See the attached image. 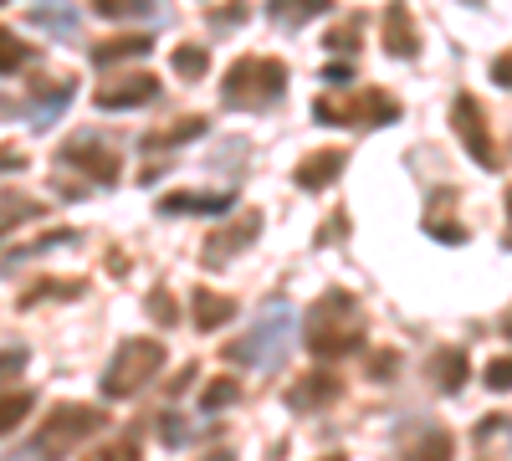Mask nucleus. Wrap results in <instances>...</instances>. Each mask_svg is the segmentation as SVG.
Returning a JSON list of instances; mask_svg holds the SVG:
<instances>
[{"label": "nucleus", "mask_w": 512, "mask_h": 461, "mask_svg": "<svg viewBox=\"0 0 512 461\" xmlns=\"http://www.w3.org/2000/svg\"><path fill=\"white\" fill-rule=\"evenodd\" d=\"M41 298H82V282H41L36 292H26V298H21V308H31V303H41Z\"/></svg>", "instance_id": "nucleus-30"}, {"label": "nucleus", "mask_w": 512, "mask_h": 461, "mask_svg": "<svg viewBox=\"0 0 512 461\" xmlns=\"http://www.w3.org/2000/svg\"><path fill=\"white\" fill-rule=\"evenodd\" d=\"M451 129H456V139H461V149L472 154L487 175H497L502 170V154H497V139H492V129H487V108L472 98V93H456V103H451Z\"/></svg>", "instance_id": "nucleus-7"}, {"label": "nucleus", "mask_w": 512, "mask_h": 461, "mask_svg": "<svg viewBox=\"0 0 512 461\" xmlns=\"http://www.w3.org/2000/svg\"><path fill=\"white\" fill-rule=\"evenodd\" d=\"M492 82H497V88H507V93H512V47H507V52H502V57L492 62Z\"/></svg>", "instance_id": "nucleus-36"}, {"label": "nucleus", "mask_w": 512, "mask_h": 461, "mask_svg": "<svg viewBox=\"0 0 512 461\" xmlns=\"http://www.w3.org/2000/svg\"><path fill=\"white\" fill-rule=\"evenodd\" d=\"M200 461H236V456H231V451H226V446H216V451H205V456H200Z\"/></svg>", "instance_id": "nucleus-40"}, {"label": "nucleus", "mask_w": 512, "mask_h": 461, "mask_svg": "<svg viewBox=\"0 0 512 461\" xmlns=\"http://www.w3.org/2000/svg\"><path fill=\"white\" fill-rule=\"evenodd\" d=\"M507 251H512V190H507Z\"/></svg>", "instance_id": "nucleus-42"}, {"label": "nucleus", "mask_w": 512, "mask_h": 461, "mask_svg": "<svg viewBox=\"0 0 512 461\" xmlns=\"http://www.w3.org/2000/svg\"><path fill=\"white\" fill-rule=\"evenodd\" d=\"M482 380H487V390H492V395H507V390H512V354H497V359L487 364Z\"/></svg>", "instance_id": "nucleus-29"}, {"label": "nucleus", "mask_w": 512, "mask_h": 461, "mask_svg": "<svg viewBox=\"0 0 512 461\" xmlns=\"http://www.w3.org/2000/svg\"><path fill=\"white\" fill-rule=\"evenodd\" d=\"M400 103L390 98V93H379V88H369V93H354V98H318L313 103V118L318 123H328V129H384V123H400Z\"/></svg>", "instance_id": "nucleus-5"}, {"label": "nucleus", "mask_w": 512, "mask_h": 461, "mask_svg": "<svg viewBox=\"0 0 512 461\" xmlns=\"http://www.w3.org/2000/svg\"><path fill=\"white\" fill-rule=\"evenodd\" d=\"M308 349L318 359H349L364 349V313L359 298H349L344 287H328L323 298L308 308Z\"/></svg>", "instance_id": "nucleus-1"}, {"label": "nucleus", "mask_w": 512, "mask_h": 461, "mask_svg": "<svg viewBox=\"0 0 512 461\" xmlns=\"http://www.w3.org/2000/svg\"><path fill=\"white\" fill-rule=\"evenodd\" d=\"M103 431H108L103 405H57L47 421H41V431L31 436V451H36L41 461H57V456H67L72 446H82L88 436H103Z\"/></svg>", "instance_id": "nucleus-4"}, {"label": "nucleus", "mask_w": 512, "mask_h": 461, "mask_svg": "<svg viewBox=\"0 0 512 461\" xmlns=\"http://www.w3.org/2000/svg\"><path fill=\"white\" fill-rule=\"evenodd\" d=\"M236 190H169L159 195V216H226Z\"/></svg>", "instance_id": "nucleus-12"}, {"label": "nucleus", "mask_w": 512, "mask_h": 461, "mask_svg": "<svg viewBox=\"0 0 512 461\" xmlns=\"http://www.w3.org/2000/svg\"><path fill=\"white\" fill-rule=\"evenodd\" d=\"M323 77H328V82H354V67H349V62H328Z\"/></svg>", "instance_id": "nucleus-38"}, {"label": "nucleus", "mask_w": 512, "mask_h": 461, "mask_svg": "<svg viewBox=\"0 0 512 461\" xmlns=\"http://www.w3.org/2000/svg\"><path fill=\"white\" fill-rule=\"evenodd\" d=\"M154 98H159V77L144 72V67L98 82V93H93V103H98L103 113H128V108H144V103H154Z\"/></svg>", "instance_id": "nucleus-9"}, {"label": "nucleus", "mask_w": 512, "mask_h": 461, "mask_svg": "<svg viewBox=\"0 0 512 461\" xmlns=\"http://www.w3.org/2000/svg\"><path fill=\"white\" fill-rule=\"evenodd\" d=\"M287 339H292V313L287 308H272L251 333H241V339L226 344V359L231 364H246V369H277L282 354H287Z\"/></svg>", "instance_id": "nucleus-6"}, {"label": "nucleus", "mask_w": 512, "mask_h": 461, "mask_svg": "<svg viewBox=\"0 0 512 461\" xmlns=\"http://www.w3.org/2000/svg\"><path fill=\"white\" fill-rule=\"evenodd\" d=\"M323 41H328V52H349V57H354V52H359V26H354V21H349V26H333Z\"/></svg>", "instance_id": "nucleus-32"}, {"label": "nucleus", "mask_w": 512, "mask_h": 461, "mask_svg": "<svg viewBox=\"0 0 512 461\" xmlns=\"http://www.w3.org/2000/svg\"><path fill=\"white\" fill-rule=\"evenodd\" d=\"M338 395H344V380H338L333 369H313V374H303V380H292V385H287V410H297V415H318V410L338 405Z\"/></svg>", "instance_id": "nucleus-11"}, {"label": "nucleus", "mask_w": 512, "mask_h": 461, "mask_svg": "<svg viewBox=\"0 0 512 461\" xmlns=\"http://www.w3.org/2000/svg\"><path fill=\"white\" fill-rule=\"evenodd\" d=\"M400 461H456V436L446 426H431V431H420L405 441Z\"/></svg>", "instance_id": "nucleus-18"}, {"label": "nucleus", "mask_w": 512, "mask_h": 461, "mask_svg": "<svg viewBox=\"0 0 512 461\" xmlns=\"http://www.w3.org/2000/svg\"><path fill=\"white\" fill-rule=\"evenodd\" d=\"M149 313H154V323H164V328H169V323H180V308H175V298H169L164 287L149 292Z\"/></svg>", "instance_id": "nucleus-31"}, {"label": "nucleus", "mask_w": 512, "mask_h": 461, "mask_svg": "<svg viewBox=\"0 0 512 461\" xmlns=\"http://www.w3.org/2000/svg\"><path fill=\"white\" fill-rule=\"evenodd\" d=\"M344 226H349V216L338 211V216H328V226H323V236H318V246H328V241H338L344 236Z\"/></svg>", "instance_id": "nucleus-37"}, {"label": "nucleus", "mask_w": 512, "mask_h": 461, "mask_svg": "<svg viewBox=\"0 0 512 461\" xmlns=\"http://www.w3.org/2000/svg\"><path fill=\"white\" fill-rule=\"evenodd\" d=\"M384 52L400 62L420 57V26L410 16V0H390V11H384Z\"/></svg>", "instance_id": "nucleus-13"}, {"label": "nucleus", "mask_w": 512, "mask_h": 461, "mask_svg": "<svg viewBox=\"0 0 512 461\" xmlns=\"http://www.w3.org/2000/svg\"><path fill=\"white\" fill-rule=\"evenodd\" d=\"M72 93H77V77H52V82H36V98L26 103V108H36L31 113V123L36 129H52V118L72 103Z\"/></svg>", "instance_id": "nucleus-16"}, {"label": "nucleus", "mask_w": 512, "mask_h": 461, "mask_svg": "<svg viewBox=\"0 0 512 461\" xmlns=\"http://www.w3.org/2000/svg\"><path fill=\"white\" fill-rule=\"evenodd\" d=\"M318 461H349L344 451H328V456H318Z\"/></svg>", "instance_id": "nucleus-43"}, {"label": "nucleus", "mask_w": 512, "mask_h": 461, "mask_svg": "<svg viewBox=\"0 0 512 461\" xmlns=\"http://www.w3.org/2000/svg\"><path fill=\"white\" fill-rule=\"evenodd\" d=\"M333 0H267V16L277 26H308L313 16H328Z\"/></svg>", "instance_id": "nucleus-21"}, {"label": "nucleus", "mask_w": 512, "mask_h": 461, "mask_svg": "<svg viewBox=\"0 0 512 461\" xmlns=\"http://www.w3.org/2000/svg\"><path fill=\"white\" fill-rule=\"evenodd\" d=\"M210 129V118H200V113H190V118H175V123H164V129H154V134H144V154H169V149H185L190 139H200Z\"/></svg>", "instance_id": "nucleus-17"}, {"label": "nucleus", "mask_w": 512, "mask_h": 461, "mask_svg": "<svg viewBox=\"0 0 512 461\" xmlns=\"http://www.w3.org/2000/svg\"><path fill=\"white\" fill-rule=\"evenodd\" d=\"M262 236V211H241L236 221H226L221 231H210V241H205V251H200V262L205 267H221V262H231V257H241V251Z\"/></svg>", "instance_id": "nucleus-10"}, {"label": "nucleus", "mask_w": 512, "mask_h": 461, "mask_svg": "<svg viewBox=\"0 0 512 461\" xmlns=\"http://www.w3.org/2000/svg\"><path fill=\"white\" fill-rule=\"evenodd\" d=\"M241 21H246V0H231L226 11H216V16H210V26H216V31H236Z\"/></svg>", "instance_id": "nucleus-34"}, {"label": "nucleus", "mask_w": 512, "mask_h": 461, "mask_svg": "<svg viewBox=\"0 0 512 461\" xmlns=\"http://www.w3.org/2000/svg\"><path fill=\"white\" fill-rule=\"evenodd\" d=\"M431 380H436L446 395H456V390L466 385V354H461V349H441V354H431Z\"/></svg>", "instance_id": "nucleus-22"}, {"label": "nucleus", "mask_w": 512, "mask_h": 461, "mask_svg": "<svg viewBox=\"0 0 512 461\" xmlns=\"http://www.w3.org/2000/svg\"><path fill=\"white\" fill-rule=\"evenodd\" d=\"M93 6L108 21H134V16H149L154 11V0H93Z\"/></svg>", "instance_id": "nucleus-28"}, {"label": "nucleus", "mask_w": 512, "mask_h": 461, "mask_svg": "<svg viewBox=\"0 0 512 461\" xmlns=\"http://www.w3.org/2000/svg\"><path fill=\"white\" fill-rule=\"evenodd\" d=\"M149 47H154V36H149V31H128V36L98 41V47H93V62H98V67H118V62L149 57Z\"/></svg>", "instance_id": "nucleus-19"}, {"label": "nucleus", "mask_w": 512, "mask_h": 461, "mask_svg": "<svg viewBox=\"0 0 512 461\" xmlns=\"http://www.w3.org/2000/svg\"><path fill=\"white\" fill-rule=\"evenodd\" d=\"M26 364H31L26 349H0V385H6V380H21Z\"/></svg>", "instance_id": "nucleus-33"}, {"label": "nucleus", "mask_w": 512, "mask_h": 461, "mask_svg": "<svg viewBox=\"0 0 512 461\" xmlns=\"http://www.w3.org/2000/svg\"><path fill=\"white\" fill-rule=\"evenodd\" d=\"M88 461H144V426H123L98 451H88Z\"/></svg>", "instance_id": "nucleus-20"}, {"label": "nucleus", "mask_w": 512, "mask_h": 461, "mask_svg": "<svg viewBox=\"0 0 512 461\" xmlns=\"http://www.w3.org/2000/svg\"><path fill=\"white\" fill-rule=\"evenodd\" d=\"M159 431H164V446H185V441H190V426H180L175 415H164Z\"/></svg>", "instance_id": "nucleus-35"}, {"label": "nucleus", "mask_w": 512, "mask_h": 461, "mask_svg": "<svg viewBox=\"0 0 512 461\" xmlns=\"http://www.w3.org/2000/svg\"><path fill=\"white\" fill-rule=\"evenodd\" d=\"M395 369H400L395 349H390V359H374V364H369V374H374V380H384V374H395Z\"/></svg>", "instance_id": "nucleus-39"}, {"label": "nucleus", "mask_w": 512, "mask_h": 461, "mask_svg": "<svg viewBox=\"0 0 512 461\" xmlns=\"http://www.w3.org/2000/svg\"><path fill=\"white\" fill-rule=\"evenodd\" d=\"M190 318H195L200 333H216L236 318V298L231 292H216V287H195L190 292Z\"/></svg>", "instance_id": "nucleus-15"}, {"label": "nucleus", "mask_w": 512, "mask_h": 461, "mask_svg": "<svg viewBox=\"0 0 512 461\" xmlns=\"http://www.w3.org/2000/svg\"><path fill=\"white\" fill-rule=\"evenodd\" d=\"M26 62H36V52L26 47V41H21L11 26H0V77H16V72H26Z\"/></svg>", "instance_id": "nucleus-25"}, {"label": "nucleus", "mask_w": 512, "mask_h": 461, "mask_svg": "<svg viewBox=\"0 0 512 461\" xmlns=\"http://www.w3.org/2000/svg\"><path fill=\"white\" fill-rule=\"evenodd\" d=\"M164 344L159 339H123L118 344V354L108 359V369H103V400H134L154 374L164 369Z\"/></svg>", "instance_id": "nucleus-3"}, {"label": "nucleus", "mask_w": 512, "mask_h": 461, "mask_svg": "<svg viewBox=\"0 0 512 461\" xmlns=\"http://www.w3.org/2000/svg\"><path fill=\"white\" fill-rule=\"evenodd\" d=\"M31 410H36V395H31V390H21V385L0 390V436H11Z\"/></svg>", "instance_id": "nucleus-24"}, {"label": "nucleus", "mask_w": 512, "mask_h": 461, "mask_svg": "<svg viewBox=\"0 0 512 461\" xmlns=\"http://www.w3.org/2000/svg\"><path fill=\"white\" fill-rule=\"evenodd\" d=\"M57 164H67V170H82L93 185H118V175H123L118 149L98 144L93 134H77L72 144H62V149H57Z\"/></svg>", "instance_id": "nucleus-8"}, {"label": "nucleus", "mask_w": 512, "mask_h": 461, "mask_svg": "<svg viewBox=\"0 0 512 461\" xmlns=\"http://www.w3.org/2000/svg\"><path fill=\"white\" fill-rule=\"evenodd\" d=\"M344 164H349V149H313V154L292 170V185L308 190V195H318V190H328L338 175H344Z\"/></svg>", "instance_id": "nucleus-14"}, {"label": "nucleus", "mask_w": 512, "mask_h": 461, "mask_svg": "<svg viewBox=\"0 0 512 461\" xmlns=\"http://www.w3.org/2000/svg\"><path fill=\"white\" fill-rule=\"evenodd\" d=\"M21 113V103H11V98H0V118H16Z\"/></svg>", "instance_id": "nucleus-41"}, {"label": "nucleus", "mask_w": 512, "mask_h": 461, "mask_svg": "<svg viewBox=\"0 0 512 461\" xmlns=\"http://www.w3.org/2000/svg\"><path fill=\"white\" fill-rule=\"evenodd\" d=\"M205 67H210V52H205V47H195V41L175 47V72H180L185 82H200V77H205Z\"/></svg>", "instance_id": "nucleus-27"}, {"label": "nucleus", "mask_w": 512, "mask_h": 461, "mask_svg": "<svg viewBox=\"0 0 512 461\" xmlns=\"http://www.w3.org/2000/svg\"><path fill=\"white\" fill-rule=\"evenodd\" d=\"M31 26H47L57 36H72L77 31V11L67 6V0H36V6H31Z\"/></svg>", "instance_id": "nucleus-23"}, {"label": "nucleus", "mask_w": 512, "mask_h": 461, "mask_svg": "<svg viewBox=\"0 0 512 461\" xmlns=\"http://www.w3.org/2000/svg\"><path fill=\"white\" fill-rule=\"evenodd\" d=\"M287 93V62L282 57H236L226 67V82H221V103L236 108V113H267L277 98Z\"/></svg>", "instance_id": "nucleus-2"}, {"label": "nucleus", "mask_w": 512, "mask_h": 461, "mask_svg": "<svg viewBox=\"0 0 512 461\" xmlns=\"http://www.w3.org/2000/svg\"><path fill=\"white\" fill-rule=\"evenodd\" d=\"M236 400H241V385L231 380V374H221V380H210V385H205L200 410H205V415H216V410H226V405H236Z\"/></svg>", "instance_id": "nucleus-26"}]
</instances>
